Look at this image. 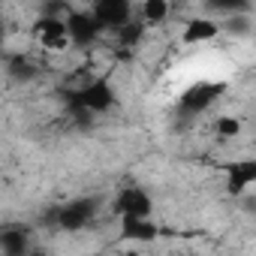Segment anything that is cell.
Returning a JSON list of instances; mask_svg holds the SVG:
<instances>
[{
    "label": "cell",
    "mask_w": 256,
    "mask_h": 256,
    "mask_svg": "<svg viewBox=\"0 0 256 256\" xmlns=\"http://www.w3.org/2000/svg\"><path fill=\"white\" fill-rule=\"evenodd\" d=\"M34 34L40 36V46L48 48V52H66L70 48V34H66L64 16H42L36 22Z\"/></svg>",
    "instance_id": "5b68a950"
},
{
    "label": "cell",
    "mask_w": 256,
    "mask_h": 256,
    "mask_svg": "<svg viewBox=\"0 0 256 256\" xmlns=\"http://www.w3.org/2000/svg\"><path fill=\"white\" fill-rule=\"evenodd\" d=\"M0 10H4V0H0Z\"/></svg>",
    "instance_id": "ffe728a7"
},
{
    "label": "cell",
    "mask_w": 256,
    "mask_h": 256,
    "mask_svg": "<svg viewBox=\"0 0 256 256\" xmlns=\"http://www.w3.org/2000/svg\"><path fill=\"white\" fill-rule=\"evenodd\" d=\"M205 6L214 12L235 16V12H250V0H205Z\"/></svg>",
    "instance_id": "4fadbf2b"
},
{
    "label": "cell",
    "mask_w": 256,
    "mask_h": 256,
    "mask_svg": "<svg viewBox=\"0 0 256 256\" xmlns=\"http://www.w3.org/2000/svg\"><path fill=\"white\" fill-rule=\"evenodd\" d=\"M112 211L118 214V217H151V211H154V199L142 190V187H124L118 196H114V202H112Z\"/></svg>",
    "instance_id": "3957f363"
},
{
    "label": "cell",
    "mask_w": 256,
    "mask_h": 256,
    "mask_svg": "<svg viewBox=\"0 0 256 256\" xmlns=\"http://www.w3.org/2000/svg\"><path fill=\"white\" fill-rule=\"evenodd\" d=\"M175 4H184V0H169V6H175Z\"/></svg>",
    "instance_id": "d6986e66"
},
{
    "label": "cell",
    "mask_w": 256,
    "mask_h": 256,
    "mask_svg": "<svg viewBox=\"0 0 256 256\" xmlns=\"http://www.w3.org/2000/svg\"><path fill=\"white\" fill-rule=\"evenodd\" d=\"M10 72H12L18 82H30V78L36 76V66H34L30 60H12V64H10Z\"/></svg>",
    "instance_id": "2e32d148"
},
{
    "label": "cell",
    "mask_w": 256,
    "mask_h": 256,
    "mask_svg": "<svg viewBox=\"0 0 256 256\" xmlns=\"http://www.w3.org/2000/svg\"><path fill=\"white\" fill-rule=\"evenodd\" d=\"M64 22H66V34H70V46H78V48H88L102 34L100 22L84 10H70L64 16Z\"/></svg>",
    "instance_id": "7a4b0ae2"
},
{
    "label": "cell",
    "mask_w": 256,
    "mask_h": 256,
    "mask_svg": "<svg viewBox=\"0 0 256 256\" xmlns=\"http://www.w3.org/2000/svg\"><path fill=\"white\" fill-rule=\"evenodd\" d=\"M250 184H256V160H232L226 166V190L241 196Z\"/></svg>",
    "instance_id": "ba28073f"
},
{
    "label": "cell",
    "mask_w": 256,
    "mask_h": 256,
    "mask_svg": "<svg viewBox=\"0 0 256 256\" xmlns=\"http://www.w3.org/2000/svg\"><path fill=\"white\" fill-rule=\"evenodd\" d=\"M214 130H217L220 139H235V136L241 133V120H238L235 114H223V118H217Z\"/></svg>",
    "instance_id": "5bb4252c"
},
{
    "label": "cell",
    "mask_w": 256,
    "mask_h": 256,
    "mask_svg": "<svg viewBox=\"0 0 256 256\" xmlns=\"http://www.w3.org/2000/svg\"><path fill=\"white\" fill-rule=\"evenodd\" d=\"M226 30H229V34H247V30H250V18H247V12H235V16L226 22Z\"/></svg>",
    "instance_id": "e0dca14e"
},
{
    "label": "cell",
    "mask_w": 256,
    "mask_h": 256,
    "mask_svg": "<svg viewBox=\"0 0 256 256\" xmlns=\"http://www.w3.org/2000/svg\"><path fill=\"white\" fill-rule=\"evenodd\" d=\"M66 102H70L72 114H82V112H108L114 106V88H112L108 78H90L82 88H76L66 96Z\"/></svg>",
    "instance_id": "6da1fadb"
},
{
    "label": "cell",
    "mask_w": 256,
    "mask_h": 256,
    "mask_svg": "<svg viewBox=\"0 0 256 256\" xmlns=\"http://www.w3.org/2000/svg\"><path fill=\"white\" fill-rule=\"evenodd\" d=\"M169 0H142V18L145 24H160L169 18Z\"/></svg>",
    "instance_id": "8fae6325"
},
{
    "label": "cell",
    "mask_w": 256,
    "mask_h": 256,
    "mask_svg": "<svg viewBox=\"0 0 256 256\" xmlns=\"http://www.w3.org/2000/svg\"><path fill=\"white\" fill-rule=\"evenodd\" d=\"M94 214H96V202L94 199H76V202L64 205L54 220H58V226L64 232H82L94 220Z\"/></svg>",
    "instance_id": "8992f818"
},
{
    "label": "cell",
    "mask_w": 256,
    "mask_h": 256,
    "mask_svg": "<svg viewBox=\"0 0 256 256\" xmlns=\"http://www.w3.org/2000/svg\"><path fill=\"white\" fill-rule=\"evenodd\" d=\"M114 34H118V42H120V46H136V42L145 36V22H136V18H130L126 24H120Z\"/></svg>",
    "instance_id": "7c38bea8"
},
{
    "label": "cell",
    "mask_w": 256,
    "mask_h": 256,
    "mask_svg": "<svg viewBox=\"0 0 256 256\" xmlns=\"http://www.w3.org/2000/svg\"><path fill=\"white\" fill-rule=\"evenodd\" d=\"M157 232L160 229L151 223V217H120V235L126 241H154Z\"/></svg>",
    "instance_id": "30bf717a"
},
{
    "label": "cell",
    "mask_w": 256,
    "mask_h": 256,
    "mask_svg": "<svg viewBox=\"0 0 256 256\" xmlns=\"http://www.w3.org/2000/svg\"><path fill=\"white\" fill-rule=\"evenodd\" d=\"M90 16L100 22L102 30H118L133 18V4L130 0H94Z\"/></svg>",
    "instance_id": "277c9868"
},
{
    "label": "cell",
    "mask_w": 256,
    "mask_h": 256,
    "mask_svg": "<svg viewBox=\"0 0 256 256\" xmlns=\"http://www.w3.org/2000/svg\"><path fill=\"white\" fill-rule=\"evenodd\" d=\"M217 34H220V24H217L214 18L193 16V18H187L181 40H184V46H199V42H211V40H217Z\"/></svg>",
    "instance_id": "9c48e42d"
},
{
    "label": "cell",
    "mask_w": 256,
    "mask_h": 256,
    "mask_svg": "<svg viewBox=\"0 0 256 256\" xmlns=\"http://www.w3.org/2000/svg\"><path fill=\"white\" fill-rule=\"evenodd\" d=\"M0 244H4V250L12 253V256H18V253L28 250V238H24V232H16V229H12V232H4Z\"/></svg>",
    "instance_id": "9a60e30c"
},
{
    "label": "cell",
    "mask_w": 256,
    "mask_h": 256,
    "mask_svg": "<svg viewBox=\"0 0 256 256\" xmlns=\"http://www.w3.org/2000/svg\"><path fill=\"white\" fill-rule=\"evenodd\" d=\"M6 36V24H4V16H0V40Z\"/></svg>",
    "instance_id": "ac0fdd59"
},
{
    "label": "cell",
    "mask_w": 256,
    "mask_h": 256,
    "mask_svg": "<svg viewBox=\"0 0 256 256\" xmlns=\"http://www.w3.org/2000/svg\"><path fill=\"white\" fill-rule=\"evenodd\" d=\"M220 94H223V84H214V82L193 84V88L184 90V96H181V108H184L187 114H199V112H205L208 106H214Z\"/></svg>",
    "instance_id": "52a82bcc"
}]
</instances>
